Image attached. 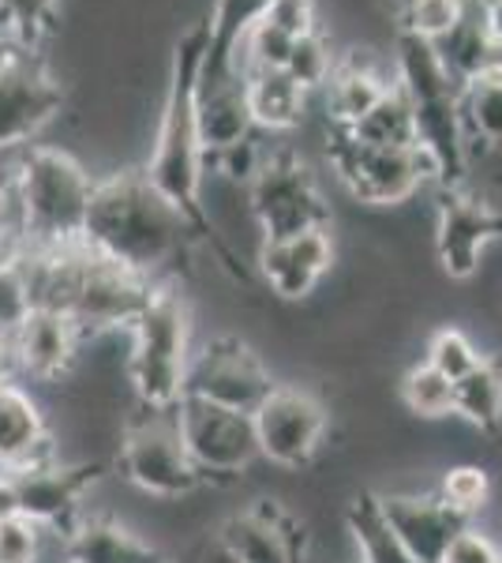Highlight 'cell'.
Here are the masks:
<instances>
[{
	"instance_id": "cell-34",
	"label": "cell",
	"mask_w": 502,
	"mask_h": 563,
	"mask_svg": "<svg viewBox=\"0 0 502 563\" xmlns=\"http://www.w3.org/2000/svg\"><path fill=\"white\" fill-rule=\"evenodd\" d=\"M42 538H45L42 526L23 519V515L0 522V563H38Z\"/></svg>"
},
{
	"instance_id": "cell-2",
	"label": "cell",
	"mask_w": 502,
	"mask_h": 563,
	"mask_svg": "<svg viewBox=\"0 0 502 563\" xmlns=\"http://www.w3.org/2000/svg\"><path fill=\"white\" fill-rule=\"evenodd\" d=\"M207 23H196L188 34H180L177 57L169 68L166 102L158 113V132L150 140V158L143 166L147 185L185 218L188 225H210L203 207V180H207V154L199 147L196 132V95L203 79L207 60Z\"/></svg>"
},
{
	"instance_id": "cell-5",
	"label": "cell",
	"mask_w": 502,
	"mask_h": 563,
	"mask_svg": "<svg viewBox=\"0 0 502 563\" xmlns=\"http://www.w3.org/2000/svg\"><path fill=\"white\" fill-rule=\"evenodd\" d=\"M180 402L177 406H143L135 402L124 413L116 466L127 485L154 499H185L203 488V474L191 462L185 435H180Z\"/></svg>"
},
{
	"instance_id": "cell-20",
	"label": "cell",
	"mask_w": 502,
	"mask_h": 563,
	"mask_svg": "<svg viewBox=\"0 0 502 563\" xmlns=\"http://www.w3.org/2000/svg\"><path fill=\"white\" fill-rule=\"evenodd\" d=\"M196 132H199V147H203L207 158L252 140L255 121L248 109V95H244V79L225 76V79H210V84L199 79Z\"/></svg>"
},
{
	"instance_id": "cell-22",
	"label": "cell",
	"mask_w": 502,
	"mask_h": 563,
	"mask_svg": "<svg viewBox=\"0 0 502 563\" xmlns=\"http://www.w3.org/2000/svg\"><path fill=\"white\" fill-rule=\"evenodd\" d=\"M244 95H248L255 129L293 132L304 121L308 95L286 71H252V76H244Z\"/></svg>"
},
{
	"instance_id": "cell-11",
	"label": "cell",
	"mask_w": 502,
	"mask_h": 563,
	"mask_svg": "<svg viewBox=\"0 0 502 563\" xmlns=\"http://www.w3.org/2000/svg\"><path fill=\"white\" fill-rule=\"evenodd\" d=\"M180 435L191 462L207 477H241L259 462V440H255L252 413L222 410V406L180 398Z\"/></svg>"
},
{
	"instance_id": "cell-39",
	"label": "cell",
	"mask_w": 502,
	"mask_h": 563,
	"mask_svg": "<svg viewBox=\"0 0 502 563\" xmlns=\"http://www.w3.org/2000/svg\"><path fill=\"white\" fill-rule=\"evenodd\" d=\"M12 379H20V372H15V350H12V334L0 331V384H12Z\"/></svg>"
},
{
	"instance_id": "cell-19",
	"label": "cell",
	"mask_w": 502,
	"mask_h": 563,
	"mask_svg": "<svg viewBox=\"0 0 502 563\" xmlns=\"http://www.w3.org/2000/svg\"><path fill=\"white\" fill-rule=\"evenodd\" d=\"M12 350L20 376H31L38 384H60L76 368L79 353H83V339H79L68 316L34 308L20 323V331L12 334Z\"/></svg>"
},
{
	"instance_id": "cell-33",
	"label": "cell",
	"mask_w": 502,
	"mask_h": 563,
	"mask_svg": "<svg viewBox=\"0 0 502 563\" xmlns=\"http://www.w3.org/2000/svg\"><path fill=\"white\" fill-rule=\"evenodd\" d=\"M267 147H263L259 140H244V143H236V147L230 151H222V154H214V158H207V166H214V174L225 180V185H233V188H244L248 192L252 188V180L259 177V169H263V162H267Z\"/></svg>"
},
{
	"instance_id": "cell-41",
	"label": "cell",
	"mask_w": 502,
	"mask_h": 563,
	"mask_svg": "<svg viewBox=\"0 0 502 563\" xmlns=\"http://www.w3.org/2000/svg\"><path fill=\"white\" fill-rule=\"evenodd\" d=\"M196 563H236L230 552L222 549V544H217L214 538H210L203 549H199V556H196Z\"/></svg>"
},
{
	"instance_id": "cell-26",
	"label": "cell",
	"mask_w": 502,
	"mask_h": 563,
	"mask_svg": "<svg viewBox=\"0 0 502 563\" xmlns=\"http://www.w3.org/2000/svg\"><path fill=\"white\" fill-rule=\"evenodd\" d=\"M349 135L368 147H416V109L394 84Z\"/></svg>"
},
{
	"instance_id": "cell-1",
	"label": "cell",
	"mask_w": 502,
	"mask_h": 563,
	"mask_svg": "<svg viewBox=\"0 0 502 563\" xmlns=\"http://www.w3.org/2000/svg\"><path fill=\"white\" fill-rule=\"evenodd\" d=\"M188 233L191 225L154 192L143 174L121 169V174L98 177L83 230L90 252L158 282L161 271L180 260Z\"/></svg>"
},
{
	"instance_id": "cell-8",
	"label": "cell",
	"mask_w": 502,
	"mask_h": 563,
	"mask_svg": "<svg viewBox=\"0 0 502 563\" xmlns=\"http://www.w3.org/2000/svg\"><path fill=\"white\" fill-rule=\"evenodd\" d=\"M248 207L263 241L297 238L308 230H331V203L312 169L293 151L267 154L248 188Z\"/></svg>"
},
{
	"instance_id": "cell-40",
	"label": "cell",
	"mask_w": 502,
	"mask_h": 563,
	"mask_svg": "<svg viewBox=\"0 0 502 563\" xmlns=\"http://www.w3.org/2000/svg\"><path fill=\"white\" fill-rule=\"evenodd\" d=\"M483 23H488L491 38H502V0H480Z\"/></svg>"
},
{
	"instance_id": "cell-32",
	"label": "cell",
	"mask_w": 502,
	"mask_h": 563,
	"mask_svg": "<svg viewBox=\"0 0 502 563\" xmlns=\"http://www.w3.org/2000/svg\"><path fill=\"white\" fill-rule=\"evenodd\" d=\"M439 496L458 515L472 519V515H480L483 507H488V499H491V477H488V470L469 466V462H465V466H450L443 474Z\"/></svg>"
},
{
	"instance_id": "cell-16",
	"label": "cell",
	"mask_w": 502,
	"mask_h": 563,
	"mask_svg": "<svg viewBox=\"0 0 502 563\" xmlns=\"http://www.w3.org/2000/svg\"><path fill=\"white\" fill-rule=\"evenodd\" d=\"M376 499L382 519L413 552L416 563H443L454 538L469 526V519L454 511L439 493H387Z\"/></svg>"
},
{
	"instance_id": "cell-7",
	"label": "cell",
	"mask_w": 502,
	"mask_h": 563,
	"mask_svg": "<svg viewBox=\"0 0 502 563\" xmlns=\"http://www.w3.org/2000/svg\"><path fill=\"white\" fill-rule=\"evenodd\" d=\"M154 286H158V282L135 275V271L98 256V252H90L83 244L79 275H76V286H71L64 316H68L71 327L79 331L83 346L87 342L105 339V334H127V327L135 323V316L150 301Z\"/></svg>"
},
{
	"instance_id": "cell-38",
	"label": "cell",
	"mask_w": 502,
	"mask_h": 563,
	"mask_svg": "<svg viewBox=\"0 0 502 563\" xmlns=\"http://www.w3.org/2000/svg\"><path fill=\"white\" fill-rule=\"evenodd\" d=\"M20 515V496H15V477L0 470V522Z\"/></svg>"
},
{
	"instance_id": "cell-36",
	"label": "cell",
	"mask_w": 502,
	"mask_h": 563,
	"mask_svg": "<svg viewBox=\"0 0 502 563\" xmlns=\"http://www.w3.org/2000/svg\"><path fill=\"white\" fill-rule=\"evenodd\" d=\"M267 20L289 34V38H304L319 31V4L315 0H270Z\"/></svg>"
},
{
	"instance_id": "cell-21",
	"label": "cell",
	"mask_w": 502,
	"mask_h": 563,
	"mask_svg": "<svg viewBox=\"0 0 502 563\" xmlns=\"http://www.w3.org/2000/svg\"><path fill=\"white\" fill-rule=\"evenodd\" d=\"M64 563H166V556L132 526L109 515H83L64 538Z\"/></svg>"
},
{
	"instance_id": "cell-27",
	"label": "cell",
	"mask_w": 502,
	"mask_h": 563,
	"mask_svg": "<svg viewBox=\"0 0 502 563\" xmlns=\"http://www.w3.org/2000/svg\"><path fill=\"white\" fill-rule=\"evenodd\" d=\"M461 121L465 135L483 147H502V84L499 79H477V84L461 87Z\"/></svg>"
},
{
	"instance_id": "cell-29",
	"label": "cell",
	"mask_w": 502,
	"mask_h": 563,
	"mask_svg": "<svg viewBox=\"0 0 502 563\" xmlns=\"http://www.w3.org/2000/svg\"><path fill=\"white\" fill-rule=\"evenodd\" d=\"M469 0H394V26L424 42H439L458 26Z\"/></svg>"
},
{
	"instance_id": "cell-12",
	"label": "cell",
	"mask_w": 502,
	"mask_h": 563,
	"mask_svg": "<svg viewBox=\"0 0 502 563\" xmlns=\"http://www.w3.org/2000/svg\"><path fill=\"white\" fill-rule=\"evenodd\" d=\"M64 109V84L42 53H23L0 79V154L31 147Z\"/></svg>"
},
{
	"instance_id": "cell-15",
	"label": "cell",
	"mask_w": 502,
	"mask_h": 563,
	"mask_svg": "<svg viewBox=\"0 0 502 563\" xmlns=\"http://www.w3.org/2000/svg\"><path fill=\"white\" fill-rule=\"evenodd\" d=\"M98 466L90 462H53L42 470H26L15 477V496H20V515L38 522L42 530H68L83 519V499L94 481Z\"/></svg>"
},
{
	"instance_id": "cell-17",
	"label": "cell",
	"mask_w": 502,
	"mask_h": 563,
	"mask_svg": "<svg viewBox=\"0 0 502 563\" xmlns=\"http://www.w3.org/2000/svg\"><path fill=\"white\" fill-rule=\"evenodd\" d=\"M259 275L281 301H308L319 289V282L334 267V238L331 230H308L297 238L263 241L255 252Z\"/></svg>"
},
{
	"instance_id": "cell-13",
	"label": "cell",
	"mask_w": 502,
	"mask_h": 563,
	"mask_svg": "<svg viewBox=\"0 0 502 563\" xmlns=\"http://www.w3.org/2000/svg\"><path fill=\"white\" fill-rule=\"evenodd\" d=\"M502 238V211L483 196H472L465 188L446 192L435 218V252L450 278H472L480 271V260L491 241Z\"/></svg>"
},
{
	"instance_id": "cell-9",
	"label": "cell",
	"mask_w": 502,
	"mask_h": 563,
	"mask_svg": "<svg viewBox=\"0 0 502 563\" xmlns=\"http://www.w3.org/2000/svg\"><path fill=\"white\" fill-rule=\"evenodd\" d=\"M274 387L278 384L270 368L252 346H244L241 339H214L191 353L185 398H199V402L236 413H255Z\"/></svg>"
},
{
	"instance_id": "cell-23",
	"label": "cell",
	"mask_w": 502,
	"mask_h": 563,
	"mask_svg": "<svg viewBox=\"0 0 502 563\" xmlns=\"http://www.w3.org/2000/svg\"><path fill=\"white\" fill-rule=\"evenodd\" d=\"M432 45L458 87H469V84H477V79H483V71H488V53H491V31H488V23H483L480 0H469L458 26Z\"/></svg>"
},
{
	"instance_id": "cell-25",
	"label": "cell",
	"mask_w": 502,
	"mask_h": 563,
	"mask_svg": "<svg viewBox=\"0 0 502 563\" xmlns=\"http://www.w3.org/2000/svg\"><path fill=\"white\" fill-rule=\"evenodd\" d=\"M345 530L353 538L356 563H416L413 552L401 544L398 533L390 530V522L382 519L376 496H360L345 511Z\"/></svg>"
},
{
	"instance_id": "cell-42",
	"label": "cell",
	"mask_w": 502,
	"mask_h": 563,
	"mask_svg": "<svg viewBox=\"0 0 502 563\" xmlns=\"http://www.w3.org/2000/svg\"><path fill=\"white\" fill-rule=\"evenodd\" d=\"M483 79H499V84H502V38H491L488 71H483Z\"/></svg>"
},
{
	"instance_id": "cell-28",
	"label": "cell",
	"mask_w": 502,
	"mask_h": 563,
	"mask_svg": "<svg viewBox=\"0 0 502 563\" xmlns=\"http://www.w3.org/2000/svg\"><path fill=\"white\" fill-rule=\"evenodd\" d=\"M401 402L420 421H443L454 413V384L427 361H420L401 376Z\"/></svg>"
},
{
	"instance_id": "cell-10",
	"label": "cell",
	"mask_w": 502,
	"mask_h": 563,
	"mask_svg": "<svg viewBox=\"0 0 502 563\" xmlns=\"http://www.w3.org/2000/svg\"><path fill=\"white\" fill-rule=\"evenodd\" d=\"M259 459L281 470H304L326 435V406L304 387H274L252 413Z\"/></svg>"
},
{
	"instance_id": "cell-31",
	"label": "cell",
	"mask_w": 502,
	"mask_h": 563,
	"mask_svg": "<svg viewBox=\"0 0 502 563\" xmlns=\"http://www.w3.org/2000/svg\"><path fill=\"white\" fill-rule=\"evenodd\" d=\"M483 361V353L477 350V342L469 339L458 327H439L427 342V365L435 372H443L446 379H461L465 372H472Z\"/></svg>"
},
{
	"instance_id": "cell-30",
	"label": "cell",
	"mask_w": 502,
	"mask_h": 563,
	"mask_svg": "<svg viewBox=\"0 0 502 563\" xmlns=\"http://www.w3.org/2000/svg\"><path fill=\"white\" fill-rule=\"evenodd\" d=\"M337 68V49L331 45L323 31L315 34H304V38L293 42V53H289L286 60V76L293 79V84L304 90V95H312V90H323L331 84Z\"/></svg>"
},
{
	"instance_id": "cell-3",
	"label": "cell",
	"mask_w": 502,
	"mask_h": 563,
	"mask_svg": "<svg viewBox=\"0 0 502 563\" xmlns=\"http://www.w3.org/2000/svg\"><path fill=\"white\" fill-rule=\"evenodd\" d=\"M94 185L98 177L76 154L57 147L15 151V192H20L26 249L83 244Z\"/></svg>"
},
{
	"instance_id": "cell-18",
	"label": "cell",
	"mask_w": 502,
	"mask_h": 563,
	"mask_svg": "<svg viewBox=\"0 0 502 563\" xmlns=\"http://www.w3.org/2000/svg\"><path fill=\"white\" fill-rule=\"evenodd\" d=\"M53 462L64 459L42 402L15 379L0 384V470L26 474V470H42Z\"/></svg>"
},
{
	"instance_id": "cell-6",
	"label": "cell",
	"mask_w": 502,
	"mask_h": 563,
	"mask_svg": "<svg viewBox=\"0 0 502 563\" xmlns=\"http://www.w3.org/2000/svg\"><path fill=\"white\" fill-rule=\"evenodd\" d=\"M326 154L349 196L368 207H401L424 188V180H435L432 162L420 147H368L349 132L331 129Z\"/></svg>"
},
{
	"instance_id": "cell-37",
	"label": "cell",
	"mask_w": 502,
	"mask_h": 563,
	"mask_svg": "<svg viewBox=\"0 0 502 563\" xmlns=\"http://www.w3.org/2000/svg\"><path fill=\"white\" fill-rule=\"evenodd\" d=\"M443 563H502V549L483 530L465 526L458 538H454L450 549H446Z\"/></svg>"
},
{
	"instance_id": "cell-4",
	"label": "cell",
	"mask_w": 502,
	"mask_h": 563,
	"mask_svg": "<svg viewBox=\"0 0 502 563\" xmlns=\"http://www.w3.org/2000/svg\"><path fill=\"white\" fill-rule=\"evenodd\" d=\"M191 312L185 297L169 286H154L150 301L127 327V384L135 402L177 406L185 398L191 365Z\"/></svg>"
},
{
	"instance_id": "cell-43",
	"label": "cell",
	"mask_w": 502,
	"mask_h": 563,
	"mask_svg": "<svg viewBox=\"0 0 502 563\" xmlns=\"http://www.w3.org/2000/svg\"><path fill=\"white\" fill-rule=\"evenodd\" d=\"M15 57H20V45L8 42L4 34H0V79H4V71L15 65Z\"/></svg>"
},
{
	"instance_id": "cell-35",
	"label": "cell",
	"mask_w": 502,
	"mask_h": 563,
	"mask_svg": "<svg viewBox=\"0 0 502 563\" xmlns=\"http://www.w3.org/2000/svg\"><path fill=\"white\" fill-rule=\"evenodd\" d=\"M31 312H34V301H31V289H26L23 267L20 263H15V267H4L0 271V331L15 334Z\"/></svg>"
},
{
	"instance_id": "cell-14",
	"label": "cell",
	"mask_w": 502,
	"mask_h": 563,
	"mask_svg": "<svg viewBox=\"0 0 502 563\" xmlns=\"http://www.w3.org/2000/svg\"><path fill=\"white\" fill-rule=\"evenodd\" d=\"M297 530L300 522L278 499H259V504L222 519L214 541L236 563H300L304 538H297Z\"/></svg>"
},
{
	"instance_id": "cell-24",
	"label": "cell",
	"mask_w": 502,
	"mask_h": 563,
	"mask_svg": "<svg viewBox=\"0 0 502 563\" xmlns=\"http://www.w3.org/2000/svg\"><path fill=\"white\" fill-rule=\"evenodd\" d=\"M454 417L477 432L502 429V365L483 357L472 372L454 379Z\"/></svg>"
}]
</instances>
